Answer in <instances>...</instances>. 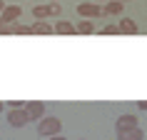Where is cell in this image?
Wrapping results in <instances>:
<instances>
[{"mask_svg":"<svg viewBox=\"0 0 147 140\" xmlns=\"http://www.w3.org/2000/svg\"><path fill=\"white\" fill-rule=\"evenodd\" d=\"M60 128H62V123H60V118H42L38 123V133L42 135V138H53V135H60Z\"/></svg>","mask_w":147,"mask_h":140,"instance_id":"obj_1","label":"cell"},{"mask_svg":"<svg viewBox=\"0 0 147 140\" xmlns=\"http://www.w3.org/2000/svg\"><path fill=\"white\" fill-rule=\"evenodd\" d=\"M78 15L82 20H97L105 15V8H100L97 3H80L78 5Z\"/></svg>","mask_w":147,"mask_h":140,"instance_id":"obj_2","label":"cell"},{"mask_svg":"<svg viewBox=\"0 0 147 140\" xmlns=\"http://www.w3.org/2000/svg\"><path fill=\"white\" fill-rule=\"evenodd\" d=\"M25 113L30 115V120H42L45 118V103H40V100H30L28 105H25Z\"/></svg>","mask_w":147,"mask_h":140,"instance_id":"obj_3","label":"cell"},{"mask_svg":"<svg viewBox=\"0 0 147 140\" xmlns=\"http://www.w3.org/2000/svg\"><path fill=\"white\" fill-rule=\"evenodd\" d=\"M8 123L13 128H23V125L30 123V115L25 113V108L23 110H8Z\"/></svg>","mask_w":147,"mask_h":140,"instance_id":"obj_4","label":"cell"},{"mask_svg":"<svg viewBox=\"0 0 147 140\" xmlns=\"http://www.w3.org/2000/svg\"><path fill=\"white\" fill-rule=\"evenodd\" d=\"M132 128H140V125H137V118H135V115H130V113H127V115H120V118H117V123H115V130H117V133L132 130Z\"/></svg>","mask_w":147,"mask_h":140,"instance_id":"obj_5","label":"cell"},{"mask_svg":"<svg viewBox=\"0 0 147 140\" xmlns=\"http://www.w3.org/2000/svg\"><path fill=\"white\" fill-rule=\"evenodd\" d=\"M20 15H23V8H20V5H8V8L3 10V20H5L8 25L18 23V20H20Z\"/></svg>","mask_w":147,"mask_h":140,"instance_id":"obj_6","label":"cell"},{"mask_svg":"<svg viewBox=\"0 0 147 140\" xmlns=\"http://www.w3.org/2000/svg\"><path fill=\"white\" fill-rule=\"evenodd\" d=\"M50 33H55V28L47 20H35L32 23V35H50Z\"/></svg>","mask_w":147,"mask_h":140,"instance_id":"obj_7","label":"cell"},{"mask_svg":"<svg viewBox=\"0 0 147 140\" xmlns=\"http://www.w3.org/2000/svg\"><path fill=\"white\" fill-rule=\"evenodd\" d=\"M117 140H145V133H142V128L122 130V133H117Z\"/></svg>","mask_w":147,"mask_h":140,"instance_id":"obj_8","label":"cell"},{"mask_svg":"<svg viewBox=\"0 0 147 140\" xmlns=\"http://www.w3.org/2000/svg\"><path fill=\"white\" fill-rule=\"evenodd\" d=\"M55 33L57 35H72V33H78V28L72 23H67V20H57L55 23Z\"/></svg>","mask_w":147,"mask_h":140,"instance_id":"obj_9","label":"cell"},{"mask_svg":"<svg viewBox=\"0 0 147 140\" xmlns=\"http://www.w3.org/2000/svg\"><path fill=\"white\" fill-rule=\"evenodd\" d=\"M117 25H120V33H125V35H135V33H137V23L130 20V18H122Z\"/></svg>","mask_w":147,"mask_h":140,"instance_id":"obj_10","label":"cell"},{"mask_svg":"<svg viewBox=\"0 0 147 140\" xmlns=\"http://www.w3.org/2000/svg\"><path fill=\"white\" fill-rule=\"evenodd\" d=\"M122 8H125L122 0H110L105 5V15H122Z\"/></svg>","mask_w":147,"mask_h":140,"instance_id":"obj_11","label":"cell"},{"mask_svg":"<svg viewBox=\"0 0 147 140\" xmlns=\"http://www.w3.org/2000/svg\"><path fill=\"white\" fill-rule=\"evenodd\" d=\"M32 18L35 20H47L50 18V5H35L32 8Z\"/></svg>","mask_w":147,"mask_h":140,"instance_id":"obj_12","label":"cell"},{"mask_svg":"<svg viewBox=\"0 0 147 140\" xmlns=\"http://www.w3.org/2000/svg\"><path fill=\"white\" fill-rule=\"evenodd\" d=\"M75 28H78V33H80V35H90V33H95L92 20H80V23L75 25Z\"/></svg>","mask_w":147,"mask_h":140,"instance_id":"obj_13","label":"cell"},{"mask_svg":"<svg viewBox=\"0 0 147 140\" xmlns=\"http://www.w3.org/2000/svg\"><path fill=\"white\" fill-rule=\"evenodd\" d=\"M10 30L15 33V35H30V33H32V25H23V23H13V25H10Z\"/></svg>","mask_w":147,"mask_h":140,"instance_id":"obj_14","label":"cell"},{"mask_svg":"<svg viewBox=\"0 0 147 140\" xmlns=\"http://www.w3.org/2000/svg\"><path fill=\"white\" fill-rule=\"evenodd\" d=\"M47 5H50V18H57V15L62 13V8H60V3H57V0H50Z\"/></svg>","mask_w":147,"mask_h":140,"instance_id":"obj_15","label":"cell"},{"mask_svg":"<svg viewBox=\"0 0 147 140\" xmlns=\"http://www.w3.org/2000/svg\"><path fill=\"white\" fill-rule=\"evenodd\" d=\"M100 33L102 35H117V33H120V25H105Z\"/></svg>","mask_w":147,"mask_h":140,"instance_id":"obj_16","label":"cell"},{"mask_svg":"<svg viewBox=\"0 0 147 140\" xmlns=\"http://www.w3.org/2000/svg\"><path fill=\"white\" fill-rule=\"evenodd\" d=\"M10 33H13V30H10V25L3 20V15H0V35H10Z\"/></svg>","mask_w":147,"mask_h":140,"instance_id":"obj_17","label":"cell"},{"mask_svg":"<svg viewBox=\"0 0 147 140\" xmlns=\"http://www.w3.org/2000/svg\"><path fill=\"white\" fill-rule=\"evenodd\" d=\"M25 105H28L25 100H10V110H23Z\"/></svg>","mask_w":147,"mask_h":140,"instance_id":"obj_18","label":"cell"},{"mask_svg":"<svg viewBox=\"0 0 147 140\" xmlns=\"http://www.w3.org/2000/svg\"><path fill=\"white\" fill-rule=\"evenodd\" d=\"M137 108H140V110H147V100H140V103H137Z\"/></svg>","mask_w":147,"mask_h":140,"instance_id":"obj_19","label":"cell"},{"mask_svg":"<svg viewBox=\"0 0 147 140\" xmlns=\"http://www.w3.org/2000/svg\"><path fill=\"white\" fill-rule=\"evenodd\" d=\"M8 8V5H5V0H0V15H3V10Z\"/></svg>","mask_w":147,"mask_h":140,"instance_id":"obj_20","label":"cell"},{"mask_svg":"<svg viewBox=\"0 0 147 140\" xmlns=\"http://www.w3.org/2000/svg\"><path fill=\"white\" fill-rule=\"evenodd\" d=\"M50 140H67V138H62V135H53Z\"/></svg>","mask_w":147,"mask_h":140,"instance_id":"obj_21","label":"cell"},{"mask_svg":"<svg viewBox=\"0 0 147 140\" xmlns=\"http://www.w3.org/2000/svg\"><path fill=\"white\" fill-rule=\"evenodd\" d=\"M3 110H5V105H3V103H0V113H3Z\"/></svg>","mask_w":147,"mask_h":140,"instance_id":"obj_22","label":"cell"},{"mask_svg":"<svg viewBox=\"0 0 147 140\" xmlns=\"http://www.w3.org/2000/svg\"><path fill=\"white\" fill-rule=\"evenodd\" d=\"M102 3H105V5H107V3H110V0H102Z\"/></svg>","mask_w":147,"mask_h":140,"instance_id":"obj_23","label":"cell"},{"mask_svg":"<svg viewBox=\"0 0 147 140\" xmlns=\"http://www.w3.org/2000/svg\"><path fill=\"white\" fill-rule=\"evenodd\" d=\"M122 3H127V0H122Z\"/></svg>","mask_w":147,"mask_h":140,"instance_id":"obj_24","label":"cell"}]
</instances>
